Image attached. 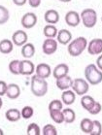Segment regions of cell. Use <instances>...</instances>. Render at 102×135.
Wrapping results in <instances>:
<instances>
[{"label": "cell", "instance_id": "obj_1", "mask_svg": "<svg viewBox=\"0 0 102 135\" xmlns=\"http://www.w3.org/2000/svg\"><path fill=\"white\" fill-rule=\"evenodd\" d=\"M30 89L32 94L37 97H42L44 95H46V93L48 92V83L46 79L40 78L37 75L32 76Z\"/></svg>", "mask_w": 102, "mask_h": 135}, {"label": "cell", "instance_id": "obj_2", "mask_svg": "<svg viewBox=\"0 0 102 135\" xmlns=\"http://www.w3.org/2000/svg\"><path fill=\"white\" fill-rule=\"evenodd\" d=\"M88 41L85 37L81 36L77 37L76 39L72 40L70 43L68 44L67 47V51L68 54L73 56V57H76V56H79L83 54V52L88 48Z\"/></svg>", "mask_w": 102, "mask_h": 135}, {"label": "cell", "instance_id": "obj_3", "mask_svg": "<svg viewBox=\"0 0 102 135\" xmlns=\"http://www.w3.org/2000/svg\"><path fill=\"white\" fill-rule=\"evenodd\" d=\"M85 78L91 86H96L102 82V71L96 65L89 64L85 68Z\"/></svg>", "mask_w": 102, "mask_h": 135}, {"label": "cell", "instance_id": "obj_4", "mask_svg": "<svg viewBox=\"0 0 102 135\" xmlns=\"http://www.w3.org/2000/svg\"><path fill=\"white\" fill-rule=\"evenodd\" d=\"M80 17L84 26L87 28H93L97 22V14L94 10L90 8L83 10L80 14Z\"/></svg>", "mask_w": 102, "mask_h": 135}, {"label": "cell", "instance_id": "obj_5", "mask_svg": "<svg viewBox=\"0 0 102 135\" xmlns=\"http://www.w3.org/2000/svg\"><path fill=\"white\" fill-rule=\"evenodd\" d=\"M72 90L76 93L77 95H85L87 94L89 89H90V86L88 83L87 80L82 79V78H77L73 80V84H72Z\"/></svg>", "mask_w": 102, "mask_h": 135}, {"label": "cell", "instance_id": "obj_6", "mask_svg": "<svg viewBox=\"0 0 102 135\" xmlns=\"http://www.w3.org/2000/svg\"><path fill=\"white\" fill-rule=\"evenodd\" d=\"M57 41L54 38H47L46 40L43 42L42 45V51L45 55H51L55 54L57 50Z\"/></svg>", "mask_w": 102, "mask_h": 135}, {"label": "cell", "instance_id": "obj_7", "mask_svg": "<svg viewBox=\"0 0 102 135\" xmlns=\"http://www.w3.org/2000/svg\"><path fill=\"white\" fill-rule=\"evenodd\" d=\"M21 23H22V27L26 28V29H30V28L34 27L37 23V16L31 12L26 13L22 16V20H21Z\"/></svg>", "mask_w": 102, "mask_h": 135}, {"label": "cell", "instance_id": "obj_8", "mask_svg": "<svg viewBox=\"0 0 102 135\" xmlns=\"http://www.w3.org/2000/svg\"><path fill=\"white\" fill-rule=\"evenodd\" d=\"M88 52L91 55L102 54V39L95 38L88 44Z\"/></svg>", "mask_w": 102, "mask_h": 135}, {"label": "cell", "instance_id": "obj_9", "mask_svg": "<svg viewBox=\"0 0 102 135\" xmlns=\"http://www.w3.org/2000/svg\"><path fill=\"white\" fill-rule=\"evenodd\" d=\"M28 36L26 32L23 30H17L12 35V41L14 45L18 47H22L25 44L27 43Z\"/></svg>", "mask_w": 102, "mask_h": 135}, {"label": "cell", "instance_id": "obj_10", "mask_svg": "<svg viewBox=\"0 0 102 135\" xmlns=\"http://www.w3.org/2000/svg\"><path fill=\"white\" fill-rule=\"evenodd\" d=\"M65 22H66V25L71 27L78 26L81 22V17L79 13H77L76 11H69L65 15Z\"/></svg>", "mask_w": 102, "mask_h": 135}, {"label": "cell", "instance_id": "obj_11", "mask_svg": "<svg viewBox=\"0 0 102 135\" xmlns=\"http://www.w3.org/2000/svg\"><path fill=\"white\" fill-rule=\"evenodd\" d=\"M35 65L33 64V62L30 61L29 59H23L21 60V75L23 76H30L33 74L35 71Z\"/></svg>", "mask_w": 102, "mask_h": 135}, {"label": "cell", "instance_id": "obj_12", "mask_svg": "<svg viewBox=\"0 0 102 135\" xmlns=\"http://www.w3.org/2000/svg\"><path fill=\"white\" fill-rule=\"evenodd\" d=\"M35 72H36V75L38 77L43 78V79H47L52 74V68L47 63H40V64H38L36 66Z\"/></svg>", "mask_w": 102, "mask_h": 135}, {"label": "cell", "instance_id": "obj_13", "mask_svg": "<svg viewBox=\"0 0 102 135\" xmlns=\"http://www.w3.org/2000/svg\"><path fill=\"white\" fill-rule=\"evenodd\" d=\"M44 18L48 25H56L59 22V14L56 10L50 9L46 11L44 15Z\"/></svg>", "mask_w": 102, "mask_h": 135}, {"label": "cell", "instance_id": "obj_14", "mask_svg": "<svg viewBox=\"0 0 102 135\" xmlns=\"http://www.w3.org/2000/svg\"><path fill=\"white\" fill-rule=\"evenodd\" d=\"M56 86H57L59 89L66 90V89H69L72 86L73 80H72V78L69 76V75H66V76H64V77H61V78L56 79Z\"/></svg>", "mask_w": 102, "mask_h": 135}, {"label": "cell", "instance_id": "obj_15", "mask_svg": "<svg viewBox=\"0 0 102 135\" xmlns=\"http://www.w3.org/2000/svg\"><path fill=\"white\" fill-rule=\"evenodd\" d=\"M72 33L67 29H61L59 31L57 36H56V41L60 43L61 45H68L71 42Z\"/></svg>", "mask_w": 102, "mask_h": 135}, {"label": "cell", "instance_id": "obj_16", "mask_svg": "<svg viewBox=\"0 0 102 135\" xmlns=\"http://www.w3.org/2000/svg\"><path fill=\"white\" fill-rule=\"evenodd\" d=\"M68 73H69V67L65 63H60V64L56 65L53 70V75L56 80L59 78L66 76V75H68Z\"/></svg>", "mask_w": 102, "mask_h": 135}, {"label": "cell", "instance_id": "obj_17", "mask_svg": "<svg viewBox=\"0 0 102 135\" xmlns=\"http://www.w3.org/2000/svg\"><path fill=\"white\" fill-rule=\"evenodd\" d=\"M7 97L10 99H17L21 95V89L17 84H9L6 91Z\"/></svg>", "mask_w": 102, "mask_h": 135}, {"label": "cell", "instance_id": "obj_18", "mask_svg": "<svg viewBox=\"0 0 102 135\" xmlns=\"http://www.w3.org/2000/svg\"><path fill=\"white\" fill-rule=\"evenodd\" d=\"M76 99V93L71 89L63 90V93L61 94V101L65 105H71L75 102Z\"/></svg>", "mask_w": 102, "mask_h": 135}, {"label": "cell", "instance_id": "obj_19", "mask_svg": "<svg viewBox=\"0 0 102 135\" xmlns=\"http://www.w3.org/2000/svg\"><path fill=\"white\" fill-rule=\"evenodd\" d=\"M5 117H6V119L9 120V122L15 123V122L20 120V119L22 118V113H21V111H19L18 109L12 108V109H9V110L6 111Z\"/></svg>", "mask_w": 102, "mask_h": 135}, {"label": "cell", "instance_id": "obj_20", "mask_svg": "<svg viewBox=\"0 0 102 135\" xmlns=\"http://www.w3.org/2000/svg\"><path fill=\"white\" fill-rule=\"evenodd\" d=\"M14 49V43L13 41L9 39H3L0 41V52L4 55H8L10 52H12Z\"/></svg>", "mask_w": 102, "mask_h": 135}, {"label": "cell", "instance_id": "obj_21", "mask_svg": "<svg viewBox=\"0 0 102 135\" xmlns=\"http://www.w3.org/2000/svg\"><path fill=\"white\" fill-rule=\"evenodd\" d=\"M35 55V47L33 44L26 43L22 47V55L25 59H31Z\"/></svg>", "mask_w": 102, "mask_h": 135}, {"label": "cell", "instance_id": "obj_22", "mask_svg": "<svg viewBox=\"0 0 102 135\" xmlns=\"http://www.w3.org/2000/svg\"><path fill=\"white\" fill-rule=\"evenodd\" d=\"M93 120H91L90 119H83L80 123V128L81 130L85 133V134H90V132L93 130Z\"/></svg>", "mask_w": 102, "mask_h": 135}, {"label": "cell", "instance_id": "obj_23", "mask_svg": "<svg viewBox=\"0 0 102 135\" xmlns=\"http://www.w3.org/2000/svg\"><path fill=\"white\" fill-rule=\"evenodd\" d=\"M43 33L46 38H56L59 30L55 25H47L43 29Z\"/></svg>", "mask_w": 102, "mask_h": 135}, {"label": "cell", "instance_id": "obj_24", "mask_svg": "<svg viewBox=\"0 0 102 135\" xmlns=\"http://www.w3.org/2000/svg\"><path fill=\"white\" fill-rule=\"evenodd\" d=\"M94 103H95V100H94L93 96H90V95L85 94V95H83V97L81 98V105H82V107H83L85 110H87V111L90 110V108L94 105Z\"/></svg>", "mask_w": 102, "mask_h": 135}, {"label": "cell", "instance_id": "obj_25", "mask_svg": "<svg viewBox=\"0 0 102 135\" xmlns=\"http://www.w3.org/2000/svg\"><path fill=\"white\" fill-rule=\"evenodd\" d=\"M62 113H63V117H64V123H74L75 120H76V114H75V112L72 109H70V108L63 109Z\"/></svg>", "mask_w": 102, "mask_h": 135}, {"label": "cell", "instance_id": "obj_26", "mask_svg": "<svg viewBox=\"0 0 102 135\" xmlns=\"http://www.w3.org/2000/svg\"><path fill=\"white\" fill-rule=\"evenodd\" d=\"M50 116H51V119L56 123H62L64 122V117H63L62 110L50 111Z\"/></svg>", "mask_w": 102, "mask_h": 135}, {"label": "cell", "instance_id": "obj_27", "mask_svg": "<svg viewBox=\"0 0 102 135\" xmlns=\"http://www.w3.org/2000/svg\"><path fill=\"white\" fill-rule=\"evenodd\" d=\"M9 71L14 75H21V60L14 59L10 62Z\"/></svg>", "mask_w": 102, "mask_h": 135}, {"label": "cell", "instance_id": "obj_28", "mask_svg": "<svg viewBox=\"0 0 102 135\" xmlns=\"http://www.w3.org/2000/svg\"><path fill=\"white\" fill-rule=\"evenodd\" d=\"M10 18L9 11L6 7L0 5V25H5Z\"/></svg>", "mask_w": 102, "mask_h": 135}, {"label": "cell", "instance_id": "obj_29", "mask_svg": "<svg viewBox=\"0 0 102 135\" xmlns=\"http://www.w3.org/2000/svg\"><path fill=\"white\" fill-rule=\"evenodd\" d=\"M26 134L27 135H40V127L37 123H32L27 126L26 129Z\"/></svg>", "mask_w": 102, "mask_h": 135}, {"label": "cell", "instance_id": "obj_30", "mask_svg": "<svg viewBox=\"0 0 102 135\" xmlns=\"http://www.w3.org/2000/svg\"><path fill=\"white\" fill-rule=\"evenodd\" d=\"M43 135H57V130L53 124H46L42 129Z\"/></svg>", "mask_w": 102, "mask_h": 135}, {"label": "cell", "instance_id": "obj_31", "mask_svg": "<svg viewBox=\"0 0 102 135\" xmlns=\"http://www.w3.org/2000/svg\"><path fill=\"white\" fill-rule=\"evenodd\" d=\"M21 113H22V118H23L25 120H28V119H30L33 116L34 110L31 106H25L22 109Z\"/></svg>", "mask_w": 102, "mask_h": 135}, {"label": "cell", "instance_id": "obj_32", "mask_svg": "<svg viewBox=\"0 0 102 135\" xmlns=\"http://www.w3.org/2000/svg\"><path fill=\"white\" fill-rule=\"evenodd\" d=\"M62 108H63V102L59 100V99H56V100L51 101V103L49 104V111L62 110Z\"/></svg>", "mask_w": 102, "mask_h": 135}, {"label": "cell", "instance_id": "obj_33", "mask_svg": "<svg viewBox=\"0 0 102 135\" xmlns=\"http://www.w3.org/2000/svg\"><path fill=\"white\" fill-rule=\"evenodd\" d=\"M102 132V124L99 120H93V130L90 132V135H100Z\"/></svg>", "mask_w": 102, "mask_h": 135}, {"label": "cell", "instance_id": "obj_34", "mask_svg": "<svg viewBox=\"0 0 102 135\" xmlns=\"http://www.w3.org/2000/svg\"><path fill=\"white\" fill-rule=\"evenodd\" d=\"M101 104L99 103V102L95 101V103H94V105H93V107L90 108V110L88 111L89 113L90 114V115H97V114H99L100 112H101Z\"/></svg>", "mask_w": 102, "mask_h": 135}, {"label": "cell", "instance_id": "obj_35", "mask_svg": "<svg viewBox=\"0 0 102 135\" xmlns=\"http://www.w3.org/2000/svg\"><path fill=\"white\" fill-rule=\"evenodd\" d=\"M7 88H8V85L6 84V82L0 81V96H3L6 94Z\"/></svg>", "mask_w": 102, "mask_h": 135}, {"label": "cell", "instance_id": "obj_36", "mask_svg": "<svg viewBox=\"0 0 102 135\" xmlns=\"http://www.w3.org/2000/svg\"><path fill=\"white\" fill-rule=\"evenodd\" d=\"M27 2L30 5V7H32V8H37V7L40 6L41 0H27Z\"/></svg>", "mask_w": 102, "mask_h": 135}, {"label": "cell", "instance_id": "obj_37", "mask_svg": "<svg viewBox=\"0 0 102 135\" xmlns=\"http://www.w3.org/2000/svg\"><path fill=\"white\" fill-rule=\"evenodd\" d=\"M96 66L102 71V54L99 55V56L97 57V59H96Z\"/></svg>", "mask_w": 102, "mask_h": 135}, {"label": "cell", "instance_id": "obj_38", "mask_svg": "<svg viewBox=\"0 0 102 135\" xmlns=\"http://www.w3.org/2000/svg\"><path fill=\"white\" fill-rule=\"evenodd\" d=\"M13 2L17 6H23L27 2V0H13Z\"/></svg>", "mask_w": 102, "mask_h": 135}, {"label": "cell", "instance_id": "obj_39", "mask_svg": "<svg viewBox=\"0 0 102 135\" xmlns=\"http://www.w3.org/2000/svg\"><path fill=\"white\" fill-rule=\"evenodd\" d=\"M2 106H3V100H2V98H1V96H0V109L2 108Z\"/></svg>", "mask_w": 102, "mask_h": 135}, {"label": "cell", "instance_id": "obj_40", "mask_svg": "<svg viewBox=\"0 0 102 135\" xmlns=\"http://www.w3.org/2000/svg\"><path fill=\"white\" fill-rule=\"evenodd\" d=\"M59 1H61V2H64V3H68V2H70L71 0H59Z\"/></svg>", "mask_w": 102, "mask_h": 135}, {"label": "cell", "instance_id": "obj_41", "mask_svg": "<svg viewBox=\"0 0 102 135\" xmlns=\"http://www.w3.org/2000/svg\"><path fill=\"white\" fill-rule=\"evenodd\" d=\"M4 134V132H3V130L0 128V135H3Z\"/></svg>", "mask_w": 102, "mask_h": 135}]
</instances>
